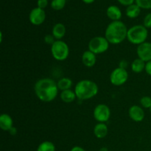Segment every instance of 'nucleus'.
Returning a JSON list of instances; mask_svg holds the SVG:
<instances>
[{
    "instance_id": "obj_8",
    "label": "nucleus",
    "mask_w": 151,
    "mask_h": 151,
    "mask_svg": "<svg viewBox=\"0 0 151 151\" xmlns=\"http://www.w3.org/2000/svg\"><path fill=\"white\" fill-rule=\"evenodd\" d=\"M94 117L98 122H108L111 116V110L106 104H99L94 109Z\"/></svg>"
},
{
    "instance_id": "obj_4",
    "label": "nucleus",
    "mask_w": 151,
    "mask_h": 151,
    "mask_svg": "<svg viewBox=\"0 0 151 151\" xmlns=\"http://www.w3.org/2000/svg\"><path fill=\"white\" fill-rule=\"evenodd\" d=\"M148 36V30L144 25H134L128 29L127 39L131 44L139 45L145 42Z\"/></svg>"
},
{
    "instance_id": "obj_17",
    "label": "nucleus",
    "mask_w": 151,
    "mask_h": 151,
    "mask_svg": "<svg viewBox=\"0 0 151 151\" xmlns=\"http://www.w3.org/2000/svg\"><path fill=\"white\" fill-rule=\"evenodd\" d=\"M60 97L62 101L66 103H72V102L75 101V99L77 98V96L75 91H72V89L62 91L60 94Z\"/></svg>"
},
{
    "instance_id": "obj_31",
    "label": "nucleus",
    "mask_w": 151,
    "mask_h": 151,
    "mask_svg": "<svg viewBox=\"0 0 151 151\" xmlns=\"http://www.w3.org/2000/svg\"><path fill=\"white\" fill-rule=\"evenodd\" d=\"M70 151H86L83 147H80V146H75L71 149Z\"/></svg>"
},
{
    "instance_id": "obj_32",
    "label": "nucleus",
    "mask_w": 151,
    "mask_h": 151,
    "mask_svg": "<svg viewBox=\"0 0 151 151\" xmlns=\"http://www.w3.org/2000/svg\"><path fill=\"white\" fill-rule=\"evenodd\" d=\"M9 132L10 133V134H11V135H16V133H17V131H16V128H14V127H13V128H11V129L10 130V131H9Z\"/></svg>"
},
{
    "instance_id": "obj_25",
    "label": "nucleus",
    "mask_w": 151,
    "mask_h": 151,
    "mask_svg": "<svg viewBox=\"0 0 151 151\" xmlns=\"http://www.w3.org/2000/svg\"><path fill=\"white\" fill-rule=\"evenodd\" d=\"M56 41L55 38H54L52 34H49V35H46L44 37V42L47 44H50V45H52L54 44L55 41Z\"/></svg>"
},
{
    "instance_id": "obj_6",
    "label": "nucleus",
    "mask_w": 151,
    "mask_h": 151,
    "mask_svg": "<svg viewBox=\"0 0 151 151\" xmlns=\"http://www.w3.org/2000/svg\"><path fill=\"white\" fill-rule=\"evenodd\" d=\"M109 44L110 43L105 36L94 37L88 42V50L95 55L102 54L109 50Z\"/></svg>"
},
{
    "instance_id": "obj_29",
    "label": "nucleus",
    "mask_w": 151,
    "mask_h": 151,
    "mask_svg": "<svg viewBox=\"0 0 151 151\" xmlns=\"http://www.w3.org/2000/svg\"><path fill=\"white\" fill-rule=\"evenodd\" d=\"M145 72H147V75H149L150 76H151V60L146 63L145 69Z\"/></svg>"
},
{
    "instance_id": "obj_9",
    "label": "nucleus",
    "mask_w": 151,
    "mask_h": 151,
    "mask_svg": "<svg viewBox=\"0 0 151 151\" xmlns=\"http://www.w3.org/2000/svg\"><path fill=\"white\" fill-rule=\"evenodd\" d=\"M46 19V13L44 9L35 7L30 11L29 15V20L31 24L35 26L42 24Z\"/></svg>"
},
{
    "instance_id": "obj_16",
    "label": "nucleus",
    "mask_w": 151,
    "mask_h": 151,
    "mask_svg": "<svg viewBox=\"0 0 151 151\" xmlns=\"http://www.w3.org/2000/svg\"><path fill=\"white\" fill-rule=\"evenodd\" d=\"M108 131L109 129H108V126L106 123L99 122L94 126V134L97 138L103 139L107 136Z\"/></svg>"
},
{
    "instance_id": "obj_24",
    "label": "nucleus",
    "mask_w": 151,
    "mask_h": 151,
    "mask_svg": "<svg viewBox=\"0 0 151 151\" xmlns=\"http://www.w3.org/2000/svg\"><path fill=\"white\" fill-rule=\"evenodd\" d=\"M140 104L142 107L145 109H150L151 107V97L148 96H145L140 99Z\"/></svg>"
},
{
    "instance_id": "obj_33",
    "label": "nucleus",
    "mask_w": 151,
    "mask_h": 151,
    "mask_svg": "<svg viewBox=\"0 0 151 151\" xmlns=\"http://www.w3.org/2000/svg\"><path fill=\"white\" fill-rule=\"evenodd\" d=\"M83 1L84 3H86V4H91V3L94 2L95 0H82Z\"/></svg>"
},
{
    "instance_id": "obj_21",
    "label": "nucleus",
    "mask_w": 151,
    "mask_h": 151,
    "mask_svg": "<svg viewBox=\"0 0 151 151\" xmlns=\"http://www.w3.org/2000/svg\"><path fill=\"white\" fill-rule=\"evenodd\" d=\"M37 151H55V146L52 142L44 141L38 145Z\"/></svg>"
},
{
    "instance_id": "obj_12",
    "label": "nucleus",
    "mask_w": 151,
    "mask_h": 151,
    "mask_svg": "<svg viewBox=\"0 0 151 151\" xmlns=\"http://www.w3.org/2000/svg\"><path fill=\"white\" fill-rule=\"evenodd\" d=\"M97 61L96 55L90 50H86L82 55V62L86 67H92L95 65Z\"/></svg>"
},
{
    "instance_id": "obj_10",
    "label": "nucleus",
    "mask_w": 151,
    "mask_h": 151,
    "mask_svg": "<svg viewBox=\"0 0 151 151\" xmlns=\"http://www.w3.org/2000/svg\"><path fill=\"white\" fill-rule=\"evenodd\" d=\"M137 55L139 58L142 59L145 62L151 60V43L145 42L139 44L137 49Z\"/></svg>"
},
{
    "instance_id": "obj_23",
    "label": "nucleus",
    "mask_w": 151,
    "mask_h": 151,
    "mask_svg": "<svg viewBox=\"0 0 151 151\" xmlns=\"http://www.w3.org/2000/svg\"><path fill=\"white\" fill-rule=\"evenodd\" d=\"M135 1L141 9H151V0H136Z\"/></svg>"
},
{
    "instance_id": "obj_3",
    "label": "nucleus",
    "mask_w": 151,
    "mask_h": 151,
    "mask_svg": "<svg viewBox=\"0 0 151 151\" xmlns=\"http://www.w3.org/2000/svg\"><path fill=\"white\" fill-rule=\"evenodd\" d=\"M75 92L77 98L81 100H86L95 97L99 91L98 86L90 80H82L76 84Z\"/></svg>"
},
{
    "instance_id": "obj_11",
    "label": "nucleus",
    "mask_w": 151,
    "mask_h": 151,
    "mask_svg": "<svg viewBox=\"0 0 151 151\" xmlns=\"http://www.w3.org/2000/svg\"><path fill=\"white\" fill-rule=\"evenodd\" d=\"M130 118L134 122H139L144 119L145 111L139 106H132L128 110Z\"/></svg>"
},
{
    "instance_id": "obj_27",
    "label": "nucleus",
    "mask_w": 151,
    "mask_h": 151,
    "mask_svg": "<svg viewBox=\"0 0 151 151\" xmlns=\"http://www.w3.org/2000/svg\"><path fill=\"white\" fill-rule=\"evenodd\" d=\"M37 5H38V7L44 10L48 5V0H38Z\"/></svg>"
},
{
    "instance_id": "obj_20",
    "label": "nucleus",
    "mask_w": 151,
    "mask_h": 151,
    "mask_svg": "<svg viewBox=\"0 0 151 151\" xmlns=\"http://www.w3.org/2000/svg\"><path fill=\"white\" fill-rule=\"evenodd\" d=\"M57 85L58 89L61 91L71 89V87L72 86V81L69 78H63L58 81Z\"/></svg>"
},
{
    "instance_id": "obj_35",
    "label": "nucleus",
    "mask_w": 151,
    "mask_h": 151,
    "mask_svg": "<svg viewBox=\"0 0 151 151\" xmlns=\"http://www.w3.org/2000/svg\"><path fill=\"white\" fill-rule=\"evenodd\" d=\"M150 112H151V107H150Z\"/></svg>"
},
{
    "instance_id": "obj_22",
    "label": "nucleus",
    "mask_w": 151,
    "mask_h": 151,
    "mask_svg": "<svg viewBox=\"0 0 151 151\" xmlns=\"http://www.w3.org/2000/svg\"><path fill=\"white\" fill-rule=\"evenodd\" d=\"M66 0H52L51 7L55 10H61L66 5Z\"/></svg>"
},
{
    "instance_id": "obj_28",
    "label": "nucleus",
    "mask_w": 151,
    "mask_h": 151,
    "mask_svg": "<svg viewBox=\"0 0 151 151\" xmlns=\"http://www.w3.org/2000/svg\"><path fill=\"white\" fill-rule=\"evenodd\" d=\"M117 1H119L121 4H122V5L128 7V6L134 4V1H135L136 0H117Z\"/></svg>"
},
{
    "instance_id": "obj_13",
    "label": "nucleus",
    "mask_w": 151,
    "mask_h": 151,
    "mask_svg": "<svg viewBox=\"0 0 151 151\" xmlns=\"http://www.w3.org/2000/svg\"><path fill=\"white\" fill-rule=\"evenodd\" d=\"M106 15L112 22L119 21L122 18V11L116 5H111L106 10Z\"/></svg>"
},
{
    "instance_id": "obj_15",
    "label": "nucleus",
    "mask_w": 151,
    "mask_h": 151,
    "mask_svg": "<svg viewBox=\"0 0 151 151\" xmlns=\"http://www.w3.org/2000/svg\"><path fill=\"white\" fill-rule=\"evenodd\" d=\"M66 27L62 23H57L53 26L52 29V35L56 40H61L66 35Z\"/></svg>"
},
{
    "instance_id": "obj_14",
    "label": "nucleus",
    "mask_w": 151,
    "mask_h": 151,
    "mask_svg": "<svg viewBox=\"0 0 151 151\" xmlns=\"http://www.w3.org/2000/svg\"><path fill=\"white\" fill-rule=\"evenodd\" d=\"M13 127V121L7 114H2L0 116V128L4 131H9Z\"/></svg>"
},
{
    "instance_id": "obj_7",
    "label": "nucleus",
    "mask_w": 151,
    "mask_h": 151,
    "mask_svg": "<svg viewBox=\"0 0 151 151\" xmlns=\"http://www.w3.org/2000/svg\"><path fill=\"white\" fill-rule=\"evenodd\" d=\"M128 79V73L126 69L117 67L114 69L110 75V82L114 86H119L127 82Z\"/></svg>"
},
{
    "instance_id": "obj_5",
    "label": "nucleus",
    "mask_w": 151,
    "mask_h": 151,
    "mask_svg": "<svg viewBox=\"0 0 151 151\" xmlns=\"http://www.w3.org/2000/svg\"><path fill=\"white\" fill-rule=\"evenodd\" d=\"M51 53L52 57L58 61H63L69 55V48L68 44L61 40H56L51 46Z\"/></svg>"
},
{
    "instance_id": "obj_19",
    "label": "nucleus",
    "mask_w": 151,
    "mask_h": 151,
    "mask_svg": "<svg viewBox=\"0 0 151 151\" xmlns=\"http://www.w3.org/2000/svg\"><path fill=\"white\" fill-rule=\"evenodd\" d=\"M141 13V8L137 5V4H133L128 6L126 8V16L130 19H135L140 15Z\"/></svg>"
},
{
    "instance_id": "obj_1",
    "label": "nucleus",
    "mask_w": 151,
    "mask_h": 151,
    "mask_svg": "<svg viewBox=\"0 0 151 151\" xmlns=\"http://www.w3.org/2000/svg\"><path fill=\"white\" fill-rule=\"evenodd\" d=\"M34 90L37 97L41 101L50 103L57 97L58 87L57 83L51 78H41L36 81Z\"/></svg>"
},
{
    "instance_id": "obj_26",
    "label": "nucleus",
    "mask_w": 151,
    "mask_h": 151,
    "mask_svg": "<svg viewBox=\"0 0 151 151\" xmlns=\"http://www.w3.org/2000/svg\"><path fill=\"white\" fill-rule=\"evenodd\" d=\"M144 26L146 28H151V13L146 15L144 19Z\"/></svg>"
},
{
    "instance_id": "obj_2",
    "label": "nucleus",
    "mask_w": 151,
    "mask_h": 151,
    "mask_svg": "<svg viewBox=\"0 0 151 151\" xmlns=\"http://www.w3.org/2000/svg\"><path fill=\"white\" fill-rule=\"evenodd\" d=\"M128 29L121 21L111 22L105 31V37L110 44H121L127 38Z\"/></svg>"
},
{
    "instance_id": "obj_34",
    "label": "nucleus",
    "mask_w": 151,
    "mask_h": 151,
    "mask_svg": "<svg viewBox=\"0 0 151 151\" xmlns=\"http://www.w3.org/2000/svg\"><path fill=\"white\" fill-rule=\"evenodd\" d=\"M100 151H108V149L106 147H102Z\"/></svg>"
},
{
    "instance_id": "obj_30",
    "label": "nucleus",
    "mask_w": 151,
    "mask_h": 151,
    "mask_svg": "<svg viewBox=\"0 0 151 151\" xmlns=\"http://www.w3.org/2000/svg\"><path fill=\"white\" fill-rule=\"evenodd\" d=\"M128 63L126 61V60H122V61L120 62V63H119V67L122 68V69H126L127 66H128Z\"/></svg>"
},
{
    "instance_id": "obj_18",
    "label": "nucleus",
    "mask_w": 151,
    "mask_h": 151,
    "mask_svg": "<svg viewBox=\"0 0 151 151\" xmlns=\"http://www.w3.org/2000/svg\"><path fill=\"white\" fill-rule=\"evenodd\" d=\"M146 62L140 58H136L131 64V70L135 73H140L145 69Z\"/></svg>"
}]
</instances>
